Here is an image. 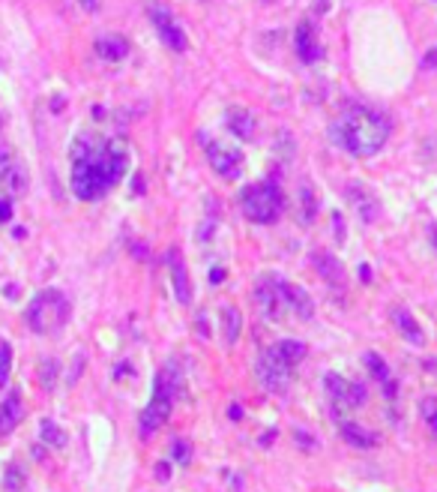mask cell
Instances as JSON below:
<instances>
[{
	"instance_id": "cell-1",
	"label": "cell",
	"mask_w": 437,
	"mask_h": 492,
	"mask_svg": "<svg viewBox=\"0 0 437 492\" xmlns=\"http://www.w3.org/2000/svg\"><path fill=\"white\" fill-rule=\"evenodd\" d=\"M129 165V153L120 141H93L81 136L72 144V193L81 201L102 198Z\"/></svg>"
},
{
	"instance_id": "cell-2",
	"label": "cell",
	"mask_w": 437,
	"mask_h": 492,
	"mask_svg": "<svg viewBox=\"0 0 437 492\" xmlns=\"http://www.w3.org/2000/svg\"><path fill=\"white\" fill-rule=\"evenodd\" d=\"M332 138L351 156H375L389 138V117L375 108H351L335 120Z\"/></svg>"
},
{
	"instance_id": "cell-3",
	"label": "cell",
	"mask_w": 437,
	"mask_h": 492,
	"mask_svg": "<svg viewBox=\"0 0 437 492\" xmlns=\"http://www.w3.org/2000/svg\"><path fill=\"white\" fill-rule=\"evenodd\" d=\"M306 351H309L306 342H300V339H282V342L270 345L267 351H261V357H257V363H255L261 387L270 390V394H285L290 384V375H294V369L302 363Z\"/></svg>"
},
{
	"instance_id": "cell-4",
	"label": "cell",
	"mask_w": 437,
	"mask_h": 492,
	"mask_svg": "<svg viewBox=\"0 0 437 492\" xmlns=\"http://www.w3.org/2000/svg\"><path fill=\"white\" fill-rule=\"evenodd\" d=\"M69 300L60 288H46V292L33 294L30 304H27V312H25V321L33 333L39 337H48V333H58L66 321H69Z\"/></svg>"
},
{
	"instance_id": "cell-5",
	"label": "cell",
	"mask_w": 437,
	"mask_h": 492,
	"mask_svg": "<svg viewBox=\"0 0 437 492\" xmlns=\"http://www.w3.org/2000/svg\"><path fill=\"white\" fill-rule=\"evenodd\" d=\"M177 373L171 366H165L156 373V382H153V396L147 402V408L141 411V420H138V432L141 439H150V435L162 427V423L171 417V408H174V399H177Z\"/></svg>"
},
{
	"instance_id": "cell-6",
	"label": "cell",
	"mask_w": 437,
	"mask_h": 492,
	"mask_svg": "<svg viewBox=\"0 0 437 492\" xmlns=\"http://www.w3.org/2000/svg\"><path fill=\"white\" fill-rule=\"evenodd\" d=\"M240 207L246 219L257 222V226H273L278 214H282L285 201L273 181H261V183H249L240 193Z\"/></svg>"
},
{
	"instance_id": "cell-7",
	"label": "cell",
	"mask_w": 437,
	"mask_h": 492,
	"mask_svg": "<svg viewBox=\"0 0 437 492\" xmlns=\"http://www.w3.org/2000/svg\"><path fill=\"white\" fill-rule=\"evenodd\" d=\"M323 387H327V396L335 408H360L365 406V399H368V390L363 384H356V382H347V378L342 375H335V373H327L323 375Z\"/></svg>"
},
{
	"instance_id": "cell-8",
	"label": "cell",
	"mask_w": 437,
	"mask_h": 492,
	"mask_svg": "<svg viewBox=\"0 0 437 492\" xmlns=\"http://www.w3.org/2000/svg\"><path fill=\"white\" fill-rule=\"evenodd\" d=\"M147 15H150V21H153L156 33H159V39L165 42L168 48L177 51V54L186 51V33H183V27H180V25H177V18L171 15V9L162 6V4H150Z\"/></svg>"
},
{
	"instance_id": "cell-9",
	"label": "cell",
	"mask_w": 437,
	"mask_h": 492,
	"mask_svg": "<svg viewBox=\"0 0 437 492\" xmlns=\"http://www.w3.org/2000/svg\"><path fill=\"white\" fill-rule=\"evenodd\" d=\"M255 306L264 318L278 321L285 312V300H282V279L276 276H261L255 285Z\"/></svg>"
},
{
	"instance_id": "cell-10",
	"label": "cell",
	"mask_w": 437,
	"mask_h": 492,
	"mask_svg": "<svg viewBox=\"0 0 437 492\" xmlns=\"http://www.w3.org/2000/svg\"><path fill=\"white\" fill-rule=\"evenodd\" d=\"M27 171L18 165L6 144H0V193H6V198H18L27 189Z\"/></svg>"
},
{
	"instance_id": "cell-11",
	"label": "cell",
	"mask_w": 437,
	"mask_h": 492,
	"mask_svg": "<svg viewBox=\"0 0 437 492\" xmlns=\"http://www.w3.org/2000/svg\"><path fill=\"white\" fill-rule=\"evenodd\" d=\"M207 160L213 165V171L222 174L225 181H237L243 171V153L237 148H228V144H216L213 141L207 148Z\"/></svg>"
},
{
	"instance_id": "cell-12",
	"label": "cell",
	"mask_w": 437,
	"mask_h": 492,
	"mask_svg": "<svg viewBox=\"0 0 437 492\" xmlns=\"http://www.w3.org/2000/svg\"><path fill=\"white\" fill-rule=\"evenodd\" d=\"M165 261H168V273H171V288H174V297L180 304H189L192 300V285H189V271H186V261H183V252L171 246L165 252Z\"/></svg>"
},
{
	"instance_id": "cell-13",
	"label": "cell",
	"mask_w": 437,
	"mask_h": 492,
	"mask_svg": "<svg viewBox=\"0 0 437 492\" xmlns=\"http://www.w3.org/2000/svg\"><path fill=\"white\" fill-rule=\"evenodd\" d=\"M282 300H285V309H290L300 321H309L315 316V300L306 292L302 285H294V283H282Z\"/></svg>"
},
{
	"instance_id": "cell-14",
	"label": "cell",
	"mask_w": 437,
	"mask_h": 492,
	"mask_svg": "<svg viewBox=\"0 0 437 492\" xmlns=\"http://www.w3.org/2000/svg\"><path fill=\"white\" fill-rule=\"evenodd\" d=\"M21 417H25V402H21L18 390H9V394L0 399V439H6L13 432Z\"/></svg>"
},
{
	"instance_id": "cell-15",
	"label": "cell",
	"mask_w": 437,
	"mask_h": 492,
	"mask_svg": "<svg viewBox=\"0 0 437 492\" xmlns=\"http://www.w3.org/2000/svg\"><path fill=\"white\" fill-rule=\"evenodd\" d=\"M363 363H365L368 373H372L375 382H377L380 387H384V394H386L389 399H396L398 384H396V378H392V369L386 366L384 357H380L377 351H365V354H363Z\"/></svg>"
},
{
	"instance_id": "cell-16",
	"label": "cell",
	"mask_w": 437,
	"mask_h": 492,
	"mask_svg": "<svg viewBox=\"0 0 437 492\" xmlns=\"http://www.w3.org/2000/svg\"><path fill=\"white\" fill-rule=\"evenodd\" d=\"M311 264L318 267V273L327 279V285L335 288V292H344V271H342V264L332 259V255L327 252H315L311 255Z\"/></svg>"
},
{
	"instance_id": "cell-17",
	"label": "cell",
	"mask_w": 437,
	"mask_h": 492,
	"mask_svg": "<svg viewBox=\"0 0 437 492\" xmlns=\"http://www.w3.org/2000/svg\"><path fill=\"white\" fill-rule=\"evenodd\" d=\"M294 48L300 54V60H318V42H315V27H311V21H300L297 25V33H294Z\"/></svg>"
},
{
	"instance_id": "cell-18",
	"label": "cell",
	"mask_w": 437,
	"mask_h": 492,
	"mask_svg": "<svg viewBox=\"0 0 437 492\" xmlns=\"http://www.w3.org/2000/svg\"><path fill=\"white\" fill-rule=\"evenodd\" d=\"M347 193H351V201H354V207H356V214H360L363 222H375L377 219L380 205L375 201V195L368 193V189H363L360 183H351V186H347Z\"/></svg>"
},
{
	"instance_id": "cell-19",
	"label": "cell",
	"mask_w": 437,
	"mask_h": 492,
	"mask_svg": "<svg viewBox=\"0 0 437 492\" xmlns=\"http://www.w3.org/2000/svg\"><path fill=\"white\" fill-rule=\"evenodd\" d=\"M339 435L351 447H360V451H368V447L377 444V435L368 432L365 427H360V423H354V420H339Z\"/></svg>"
},
{
	"instance_id": "cell-20",
	"label": "cell",
	"mask_w": 437,
	"mask_h": 492,
	"mask_svg": "<svg viewBox=\"0 0 437 492\" xmlns=\"http://www.w3.org/2000/svg\"><path fill=\"white\" fill-rule=\"evenodd\" d=\"M93 51L108 63H120V60L129 58V42L120 39V37H102V39L93 42Z\"/></svg>"
},
{
	"instance_id": "cell-21",
	"label": "cell",
	"mask_w": 437,
	"mask_h": 492,
	"mask_svg": "<svg viewBox=\"0 0 437 492\" xmlns=\"http://www.w3.org/2000/svg\"><path fill=\"white\" fill-rule=\"evenodd\" d=\"M392 321H396V328L401 330V337H405L410 345H425V333H422V328L417 324V318H413L410 312L396 309V312H392Z\"/></svg>"
},
{
	"instance_id": "cell-22",
	"label": "cell",
	"mask_w": 437,
	"mask_h": 492,
	"mask_svg": "<svg viewBox=\"0 0 437 492\" xmlns=\"http://www.w3.org/2000/svg\"><path fill=\"white\" fill-rule=\"evenodd\" d=\"M228 129L237 138L252 141L255 138V117L249 115V111H243V108H231L228 111Z\"/></svg>"
},
{
	"instance_id": "cell-23",
	"label": "cell",
	"mask_w": 437,
	"mask_h": 492,
	"mask_svg": "<svg viewBox=\"0 0 437 492\" xmlns=\"http://www.w3.org/2000/svg\"><path fill=\"white\" fill-rule=\"evenodd\" d=\"M315 214H318V198H315V193H311L309 183H302L300 186V222L302 226H311Z\"/></svg>"
},
{
	"instance_id": "cell-24",
	"label": "cell",
	"mask_w": 437,
	"mask_h": 492,
	"mask_svg": "<svg viewBox=\"0 0 437 492\" xmlns=\"http://www.w3.org/2000/svg\"><path fill=\"white\" fill-rule=\"evenodd\" d=\"M222 324H225V342L234 345L240 337V328H243V316L237 312V306H225L222 309Z\"/></svg>"
},
{
	"instance_id": "cell-25",
	"label": "cell",
	"mask_w": 437,
	"mask_h": 492,
	"mask_svg": "<svg viewBox=\"0 0 437 492\" xmlns=\"http://www.w3.org/2000/svg\"><path fill=\"white\" fill-rule=\"evenodd\" d=\"M9 369H13V345L0 339V390L9 382Z\"/></svg>"
},
{
	"instance_id": "cell-26",
	"label": "cell",
	"mask_w": 437,
	"mask_h": 492,
	"mask_svg": "<svg viewBox=\"0 0 437 492\" xmlns=\"http://www.w3.org/2000/svg\"><path fill=\"white\" fill-rule=\"evenodd\" d=\"M25 484H27V480H25V474H21V468L13 462V465L6 468V477H4V489H6V492H21V489H25Z\"/></svg>"
},
{
	"instance_id": "cell-27",
	"label": "cell",
	"mask_w": 437,
	"mask_h": 492,
	"mask_svg": "<svg viewBox=\"0 0 437 492\" xmlns=\"http://www.w3.org/2000/svg\"><path fill=\"white\" fill-rule=\"evenodd\" d=\"M419 408H422V417H425V423H429L431 435L437 439V396H425Z\"/></svg>"
},
{
	"instance_id": "cell-28",
	"label": "cell",
	"mask_w": 437,
	"mask_h": 492,
	"mask_svg": "<svg viewBox=\"0 0 437 492\" xmlns=\"http://www.w3.org/2000/svg\"><path fill=\"white\" fill-rule=\"evenodd\" d=\"M42 439H46L48 444H54V447H63L66 444V435L60 432L58 423H51V420H42Z\"/></svg>"
},
{
	"instance_id": "cell-29",
	"label": "cell",
	"mask_w": 437,
	"mask_h": 492,
	"mask_svg": "<svg viewBox=\"0 0 437 492\" xmlns=\"http://www.w3.org/2000/svg\"><path fill=\"white\" fill-rule=\"evenodd\" d=\"M174 460L177 462H189V444L186 441H174Z\"/></svg>"
},
{
	"instance_id": "cell-30",
	"label": "cell",
	"mask_w": 437,
	"mask_h": 492,
	"mask_svg": "<svg viewBox=\"0 0 437 492\" xmlns=\"http://www.w3.org/2000/svg\"><path fill=\"white\" fill-rule=\"evenodd\" d=\"M9 219H13V201L0 198V222H9Z\"/></svg>"
},
{
	"instance_id": "cell-31",
	"label": "cell",
	"mask_w": 437,
	"mask_h": 492,
	"mask_svg": "<svg viewBox=\"0 0 437 492\" xmlns=\"http://www.w3.org/2000/svg\"><path fill=\"white\" fill-rule=\"evenodd\" d=\"M431 66H437V48H431V51L422 58V70H431Z\"/></svg>"
},
{
	"instance_id": "cell-32",
	"label": "cell",
	"mask_w": 437,
	"mask_h": 492,
	"mask_svg": "<svg viewBox=\"0 0 437 492\" xmlns=\"http://www.w3.org/2000/svg\"><path fill=\"white\" fill-rule=\"evenodd\" d=\"M81 4V9H87V13H93V9L99 6V0H78Z\"/></svg>"
},
{
	"instance_id": "cell-33",
	"label": "cell",
	"mask_w": 437,
	"mask_h": 492,
	"mask_svg": "<svg viewBox=\"0 0 437 492\" xmlns=\"http://www.w3.org/2000/svg\"><path fill=\"white\" fill-rule=\"evenodd\" d=\"M222 279H225V271H213L210 273V283H222Z\"/></svg>"
},
{
	"instance_id": "cell-34",
	"label": "cell",
	"mask_w": 437,
	"mask_h": 492,
	"mask_svg": "<svg viewBox=\"0 0 437 492\" xmlns=\"http://www.w3.org/2000/svg\"><path fill=\"white\" fill-rule=\"evenodd\" d=\"M156 474H159V480H168V477H165V474H168V465H165V462H162V465H159V468H156Z\"/></svg>"
},
{
	"instance_id": "cell-35",
	"label": "cell",
	"mask_w": 437,
	"mask_h": 492,
	"mask_svg": "<svg viewBox=\"0 0 437 492\" xmlns=\"http://www.w3.org/2000/svg\"><path fill=\"white\" fill-rule=\"evenodd\" d=\"M431 240H434V250H437V226L431 228Z\"/></svg>"
}]
</instances>
